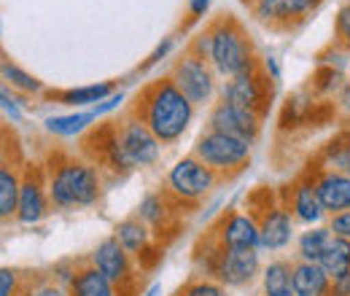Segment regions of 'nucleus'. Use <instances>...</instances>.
Instances as JSON below:
<instances>
[{
  "label": "nucleus",
  "mask_w": 350,
  "mask_h": 296,
  "mask_svg": "<svg viewBox=\"0 0 350 296\" xmlns=\"http://www.w3.org/2000/svg\"><path fill=\"white\" fill-rule=\"evenodd\" d=\"M251 154H254V143H245L240 137L224 135L216 129H205L191 148V157H197L205 167L213 170L221 180L240 175L248 167Z\"/></svg>",
  "instance_id": "obj_5"
},
{
  "label": "nucleus",
  "mask_w": 350,
  "mask_h": 296,
  "mask_svg": "<svg viewBox=\"0 0 350 296\" xmlns=\"http://www.w3.org/2000/svg\"><path fill=\"white\" fill-rule=\"evenodd\" d=\"M113 237L127 248V254L146 269V264H148V254H159V248H157V234H154V229L148 226V224H143L137 215H130V218H124V221H119L116 224V229H113Z\"/></svg>",
  "instance_id": "obj_17"
},
{
  "label": "nucleus",
  "mask_w": 350,
  "mask_h": 296,
  "mask_svg": "<svg viewBox=\"0 0 350 296\" xmlns=\"http://www.w3.org/2000/svg\"><path fill=\"white\" fill-rule=\"evenodd\" d=\"M326 226L332 229V234H334V237H342V240H350V211L340 213V215H332Z\"/></svg>",
  "instance_id": "obj_35"
},
{
  "label": "nucleus",
  "mask_w": 350,
  "mask_h": 296,
  "mask_svg": "<svg viewBox=\"0 0 350 296\" xmlns=\"http://www.w3.org/2000/svg\"><path fill=\"white\" fill-rule=\"evenodd\" d=\"M3 81L8 89H14V92H22V94H44L46 89L44 84L36 79V76H30L27 70H22L19 65H14V62H3Z\"/></svg>",
  "instance_id": "obj_28"
},
{
  "label": "nucleus",
  "mask_w": 350,
  "mask_h": 296,
  "mask_svg": "<svg viewBox=\"0 0 350 296\" xmlns=\"http://www.w3.org/2000/svg\"><path fill=\"white\" fill-rule=\"evenodd\" d=\"M89 264H94L113 286L119 296H140L137 291V269H135V258L127 254V248L111 234L105 240H100L94 245V251L89 254Z\"/></svg>",
  "instance_id": "obj_8"
},
{
  "label": "nucleus",
  "mask_w": 350,
  "mask_h": 296,
  "mask_svg": "<svg viewBox=\"0 0 350 296\" xmlns=\"http://www.w3.org/2000/svg\"><path fill=\"white\" fill-rule=\"evenodd\" d=\"M132 113L148 124V129L159 137L162 146L178 143L194 119V103L175 86L170 76L148 81L137 92V100L130 108Z\"/></svg>",
  "instance_id": "obj_1"
},
{
  "label": "nucleus",
  "mask_w": 350,
  "mask_h": 296,
  "mask_svg": "<svg viewBox=\"0 0 350 296\" xmlns=\"http://www.w3.org/2000/svg\"><path fill=\"white\" fill-rule=\"evenodd\" d=\"M51 208L49 200V183H46L44 167H30L22 172V191H19V208H16V221L25 226L41 224Z\"/></svg>",
  "instance_id": "obj_13"
},
{
  "label": "nucleus",
  "mask_w": 350,
  "mask_h": 296,
  "mask_svg": "<svg viewBox=\"0 0 350 296\" xmlns=\"http://www.w3.org/2000/svg\"><path fill=\"white\" fill-rule=\"evenodd\" d=\"M315 165L334 170V172H342V175H350V129L340 132L334 140H329L323 146V151L315 159Z\"/></svg>",
  "instance_id": "obj_24"
},
{
  "label": "nucleus",
  "mask_w": 350,
  "mask_h": 296,
  "mask_svg": "<svg viewBox=\"0 0 350 296\" xmlns=\"http://www.w3.org/2000/svg\"><path fill=\"white\" fill-rule=\"evenodd\" d=\"M70 296H119V291L94 264L84 261L70 283Z\"/></svg>",
  "instance_id": "obj_21"
},
{
  "label": "nucleus",
  "mask_w": 350,
  "mask_h": 296,
  "mask_svg": "<svg viewBox=\"0 0 350 296\" xmlns=\"http://www.w3.org/2000/svg\"><path fill=\"white\" fill-rule=\"evenodd\" d=\"M213 0H189V19H202Z\"/></svg>",
  "instance_id": "obj_38"
},
{
  "label": "nucleus",
  "mask_w": 350,
  "mask_h": 296,
  "mask_svg": "<svg viewBox=\"0 0 350 296\" xmlns=\"http://www.w3.org/2000/svg\"><path fill=\"white\" fill-rule=\"evenodd\" d=\"M291 269L294 264L286 258H275L262 269V291L264 296H283L291 291Z\"/></svg>",
  "instance_id": "obj_27"
},
{
  "label": "nucleus",
  "mask_w": 350,
  "mask_h": 296,
  "mask_svg": "<svg viewBox=\"0 0 350 296\" xmlns=\"http://www.w3.org/2000/svg\"><path fill=\"white\" fill-rule=\"evenodd\" d=\"M329 296H340V294H337V291H334V288H332V291H329Z\"/></svg>",
  "instance_id": "obj_41"
},
{
  "label": "nucleus",
  "mask_w": 350,
  "mask_h": 296,
  "mask_svg": "<svg viewBox=\"0 0 350 296\" xmlns=\"http://www.w3.org/2000/svg\"><path fill=\"white\" fill-rule=\"evenodd\" d=\"M22 296H70V288L59 286L54 278H38L36 283L30 280L22 288Z\"/></svg>",
  "instance_id": "obj_30"
},
{
  "label": "nucleus",
  "mask_w": 350,
  "mask_h": 296,
  "mask_svg": "<svg viewBox=\"0 0 350 296\" xmlns=\"http://www.w3.org/2000/svg\"><path fill=\"white\" fill-rule=\"evenodd\" d=\"M318 264L326 269L332 283L350 275V240H342V237L332 234V240H329V245H326V251H323Z\"/></svg>",
  "instance_id": "obj_25"
},
{
  "label": "nucleus",
  "mask_w": 350,
  "mask_h": 296,
  "mask_svg": "<svg viewBox=\"0 0 350 296\" xmlns=\"http://www.w3.org/2000/svg\"><path fill=\"white\" fill-rule=\"evenodd\" d=\"M262 70L272 79V84H278L280 81V65H278V57H262Z\"/></svg>",
  "instance_id": "obj_37"
},
{
  "label": "nucleus",
  "mask_w": 350,
  "mask_h": 296,
  "mask_svg": "<svg viewBox=\"0 0 350 296\" xmlns=\"http://www.w3.org/2000/svg\"><path fill=\"white\" fill-rule=\"evenodd\" d=\"M97 119H100V113H97L94 108H89V111H76V113L49 116L44 124L49 135H57V137H76V135L87 132Z\"/></svg>",
  "instance_id": "obj_22"
},
{
  "label": "nucleus",
  "mask_w": 350,
  "mask_h": 296,
  "mask_svg": "<svg viewBox=\"0 0 350 296\" xmlns=\"http://www.w3.org/2000/svg\"><path fill=\"white\" fill-rule=\"evenodd\" d=\"M329 240H332V229L329 226H307L305 232L297 237V261H321V256L326 251V245H329Z\"/></svg>",
  "instance_id": "obj_26"
},
{
  "label": "nucleus",
  "mask_w": 350,
  "mask_h": 296,
  "mask_svg": "<svg viewBox=\"0 0 350 296\" xmlns=\"http://www.w3.org/2000/svg\"><path fill=\"white\" fill-rule=\"evenodd\" d=\"M262 296H264V294H262Z\"/></svg>",
  "instance_id": "obj_42"
},
{
  "label": "nucleus",
  "mask_w": 350,
  "mask_h": 296,
  "mask_svg": "<svg viewBox=\"0 0 350 296\" xmlns=\"http://www.w3.org/2000/svg\"><path fill=\"white\" fill-rule=\"evenodd\" d=\"M280 197H283L286 208L291 211V215L297 218V224H302V226H321V224H323L326 211H323V205H321V200H318L315 180H312L310 170H307L305 175H299V178L288 186V191H283Z\"/></svg>",
  "instance_id": "obj_15"
},
{
  "label": "nucleus",
  "mask_w": 350,
  "mask_h": 296,
  "mask_svg": "<svg viewBox=\"0 0 350 296\" xmlns=\"http://www.w3.org/2000/svg\"><path fill=\"white\" fill-rule=\"evenodd\" d=\"M0 296H22V286H19V272L3 267L0 269Z\"/></svg>",
  "instance_id": "obj_33"
},
{
  "label": "nucleus",
  "mask_w": 350,
  "mask_h": 296,
  "mask_svg": "<svg viewBox=\"0 0 350 296\" xmlns=\"http://www.w3.org/2000/svg\"><path fill=\"white\" fill-rule=\"evenodd\" d=\"M140 296H165V291H162V286H159V283H151L148 288H143V294Z\"/></svg>",
  "instance_id": "obj_40"
},
{
  "label": "nucleus",
  "mask_w": 350,
  "mask_h": 296,
  "mask_svg": "<svg viewBox=\"0 0 350 296\" xmlns=\"http://www.w3.org/2000/svg\"><path fill=\"white\" fill-rule=\"evenodd\" d=\"M318 3L321 0H251L248 5L262 25L272 30H291L305 22Z\"/></svg>",
  "instance_id": "obj_14"
},
{
  "label": "nucleus",
  "mask_w": 350,
  "mask_h": 296,
  "mask_svg": "<svg viewBox=\"0 0 350 296\" xmlns=\"http://www.w3.org/2000/svg\"><path fill=\"white\" fill-rule=\"evenodd\" d=\"M224 286L219 280H211V278H191L183 288H178L175 296H224Z\"/></svg>",
  "instance_id": "obj_29"
},
{
  "label": "nucleus",
  "mask_w": 350,
  "mask_h": 296,
  "mask_svg": "<svg viewBox=\"0 0 350 296\" xmlns=\"http://www.w3.org/2000/svg\"><path fill=\"white\" fill-rule=\"evenodd\" d=\"M262 116L248 111V108H240V105H232L226 100H219L211 113H208V129H216L224 135H232V137H240L245 143H256L259 135H262Z\"/></svg>",
  "instance_id": "obj_11"
},
{
  "label": "nucleus",
  "mask_w": 350,
  "mask_h": 296,
  "mask_svg": "<svg viewBox=\"0 0 350 296\" xmlns=\"http://www.w3.org/2000/svg\"><path fill=\"white\" fill-rule=\"evenodd\" d=\"M116 135H119V146H122V154H124L130 170L154 167L159 162V157H162L159 137L132 111H127V116L122 122H116Z\"/></svg>",
  "instance_id": "obj_9"
},
{
  "label": "nucleus",
  "mask_w": 350,
  "mask_h": 296,
  "mask_svg": "<svg viewBox=\"0 0 350 296\" xmlns=\"http://www.w3.org/2000/svg\"><path fill=\"white\" fill-rule=\"evenodd\" d=\"M178 208H180V205L175 202L167 191H151V194H146V197L140 200L135 215H137L143 224H148V226L154 229V234L162 240V234H167V232L175 234V215H178Z\"/></svg>",
  "instance_id": "obj_18"
},
{
  "label": "nucleus",
  "mask_w": 350,
  "mask_h": 296,
  "mask_svg": "<svg viewBox=\"0 0 350 296\" xmlns=\"http://www.w3.org/2000/svg\"><path fill=\"white\" fill-rule=\"evenodd\" d=\"M173 43H175L173 38H165V41L159 43V46H157V49H154V51L148 54V59L143 62V70H148V68H154L157 62H162V59H165V57L170 54V49H173Z\"/></svg>",
  "instance_id": "obj_36"
},
{
  "label": "nucleus",
  "mask_w": 350,
  "mask_h": 296,
  "mask_svg": "<svg viewBox=\"0 0 350 296\" xmlns=\"http://www.w3.org/2000/svg\"><path fill=\"white\" fill-rule=\"evenodd\" d=\"M337 105L350 113V81H345V84L337 89Z\"/></svg>",
  "instance_id": "obj_39"
},
{
  "label": "nucleus",
  "mask_w": 350,
  "mask_h": 296,
  "mask_svg": "<svg viewBox=\"0 0 350 296\" xmlns=\"http://www.w3.org/2000/svg\"><path fill=\"white\" fill-rule=\"evenodd\" d=\"M211 234L219 240L221 248H259L262 232L259 221L251 211H229L211 226Z\"/></svg>",
  "instance_id": "obj_12"
},
{
  "label": "nucleus",
  "mask_w": 350,
  "mask_h": 296,
  "mask_svg": "<svg viewBox=\"0 0 350 296\" xmlns=\"http://www.w3.org/2000/svg\"><path fill=\"white\" fill-rule=\"evenodd\" d=\"M334 43L350 51V3H345L334 16Z\"/></svg>",
  "instance_id": "obj_32"
},
{
  "label": "nucleus",
  "mask_w": 350,
  "mask_h": 296,
  "mask_svg": "<svg viewBox=\"0 0 350 296\" xmlns=\"http://www.w3.org/2000/svg\"><path fill=\"white\" fill-rule=\"evenodd\" d=\"M19 191H22V175L8 162L0 165V218H16L19 208Z\"/></svg>",
  "instance_id": "obj_23"
},
{
  "label": "nucleus",
  "mask_w": 350,
  "mask_h": 296,
  "mask_svg": "<svg viewBox=\"0 0 350 296\" xmlns=\"http://www.w3.org/2000/svg\"><path fill=\"white\" fill-rule=\"evenodd\" d=\"M248 211L256 215L262 232V254H280L297 240V218L286 208L283 197L269 189L251 194Z\"/></svg>",
  "instance_id": "obj_4"
},
{
  "label": "nucleus",
  "mask_w": 350,
  "mask_h": 296,
  "mask_svg": "<svg viewBox=\"0 0 350 296\" xmlns=\"http://www.w3.org/2000/svg\"><path fill=\"white\" fill-rule=\"evenodd\" d=\"M310 175L315 180L318 200H321V205H323V211H326L329 218L350 211V175L318 167V165H312Z\"/></svg>",
  "instance_id": "obj_16"
},
{
  "label": "nucleus",
  "mask_w": 350,
  "mask_h": 296,
  "mask_svg": "<svg viewBox=\"0 0 350 296\" xmlns=\"http://www.w3.org/2000/svg\"><path fill=\"white\" fill-rule=\"evenodd\" d=\"M211 33V65L221 79H234L251 70L262 68V57H256V49L245 27L234 16H216L208 25Z\"/></svg>",
  "instance_id": "obj_3"
},
{
  "label": "nucleus",
  "mask_w": 350,
  "mask_h": 296,
  "mask_svg": "<svg viewBox=\"0 0 350 296\" xmlns=\"http://www.w3.org/2000/svg\"><path fill=\"white\" fill-rule=\"evenodd\" d=\"M186 51H191V54H197V57H202V59H211V33H208V27L191 38Z\"/></svg>",
  "instance_id": "obj_34"
},
{
  "label": "nucleus",
  "mask_w": 350,
  "mask_h": 296,
  "mask_svg": "<svg viewBox=\"0 0 350 296\" xmlns=\"http://www.w3.org/2000/svg\"><path fill=\"white\" fill-rule=\"evenodd\" d=\"M0 105H3V116L11 122V124H19L22 119H25V113H22V100L14 94V89H8V86H3L0 89Z\"/></svg>",
  "instance_id": "obj_31"
},
{
  "label": "nucleus",
  "mask_w": 350,
  "mask_h": 296,
  "mask_svg": "<svg viewBox=\"0 0 350 296\" xmlns=\"http://www.w3.org/2000/svg\"><path fill=\"white\" fill-rule=\"evenodd\" d=\"M221 100L240 105V108H248L264 119L269 111V100H272V79L262 68L243 73V76H234V79H226L221 86Z\"/></svg>",
  "instance_id": "obj_10"
},
{
  "label": "nucleus",
  "mask_w": 350,
  "mask_h": 296,
  "mask_svg": "<svg viewBox=\"0 0 350 296\" xmlns=\"http://www.w3.org/2000/svg\"><path fill=\"white\" fill-rule=\"evenodd\" d=\"M219 183H221L219 175L211 167H205L197 157H183V159H178L173 167L167 170L165 191L173 197L180 208H183V205L194 208V205H200Z\"/></svg>",
  "instance_id": "obj_6"
},
{
  "label": "nucleus",
  "mask_w": 350,
  "mask_h": 296,
  "mask_svg": "<svg viewBox=\"0 0 350 296\" xmlns=\"http://www.w3.org/2000/svg\"><path fill=\"white\" fill-rule=\"evenodd\" d=\"M46 183L51 208L57 211H87L103 197V172L92 159H57L46 172Z\"/></svg>",
  "instance_id": "obj_2"
},
{
  "label": "nucleus",
  "mask_w": 350,
  "mask_h": 296,
  "mask_svg": "<svg viewBox=\"0 0 350 296\" xmlns=\"http://www.w3.org/2000/svg\"><path fill=\"white\" fill-rule=\"evenodd\" d=\"M111 94H116V84L113 81H97V84L76 86V89H62V92H51L49 97L70 105V108H94L103 100H108Z\"/></svg>",
  "instance_id": "obj_20"
},
{
  "label": "nucleus",
  "mask_w": 350,
  "mask_h": 296,
  "mask_svg": "<svg viewBox=\"0 0 350 296\" xmlns=\"http://www.w3.org/2000/svg\"><path fill=\"white\" fill-rule=\"evenodd\" d=\"M170 79L175 86L194 103V108H205L213 103L216 92H219V76L213 70V65L191 51H183L170 68Z\"/></svg>",
  "instance_id": "obj_7"
},
{
  "label": "nucleus",
  "mask_w": 350,
  "mask_h": 296,
  "mask_svg": "<svg viewBox=\"0 0 350 296\" xmlns=\"http://www.w3.org/2000/svg\"><path fill=\"white\" fill-rule=\"evenodd\" d=\"M291 291L294 296H329L332 278L315 261H294L291 269Z\"/></svg>",
  "instance_id": "obj_19"
}]
</instances>
